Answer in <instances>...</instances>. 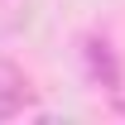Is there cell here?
Segmentation results:
<instances>
[{
	"instance_id": "cell-3",
	"label": "cell",
	"mask_w": 125,
	"mask_h": 125,
	"mask_svg": "<svg viewBox=\"0 0 125 125\" xmlns=\"http://www.w3.org/2000/svg\"><path fill=\"white\" fill-rule=\"evenodd\" d=\"M120 111H125V101H120Z\"/></svg>"
},
{
	"instance_id": "cell-1",
	"label": "cell",
	"mask_w": 125,
	"mask_h": 125,
	"mask_svg": "<svg viewBox=\"0 0 125 125\" xmlns=\"http://www.w3.org/2000/svg\"><path fill=\"white\" fill-rule=\"evenodd\" d=\"M82 62H87V72H92L96 87H106V92H115V87H120V58H115L111 39L87 34V39H82Z\"/></svg>"
},
{
	"instance_id": "cell-2",
	"label": "cell",
	"mask_w": 125,
	"mask_h": 125,
	"mask_svg": "<svg viewBox=\"0 0 125 125\" xmlns=\"http://www.w3.org/2000/svg\"><path fill=\"white\" fill-rule=\"evenodd\" d=\"M29 106H34V87H29V77L19 72L15 62L0 58V120H10V115H19V111H29Z\"/></svg>"
}]
</instances>
